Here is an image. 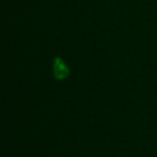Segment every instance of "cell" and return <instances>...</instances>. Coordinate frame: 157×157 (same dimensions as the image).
<instances>
[{"mask_svg":"<svg viewBox=\"0 0 157 157\" xmlns=\"http://www.w3.org/2000/svg\"><path fill=\"white\" fill-rule=\"evenodd\" d=\"M54 74L58 80L66 78L69 74V70L66 67V65L63 63V60L57 58L54 63Z\"/></svg>","mask_w":157,"mask_h":157,"instance_id":"1","label":"cell"}]
</instances>
